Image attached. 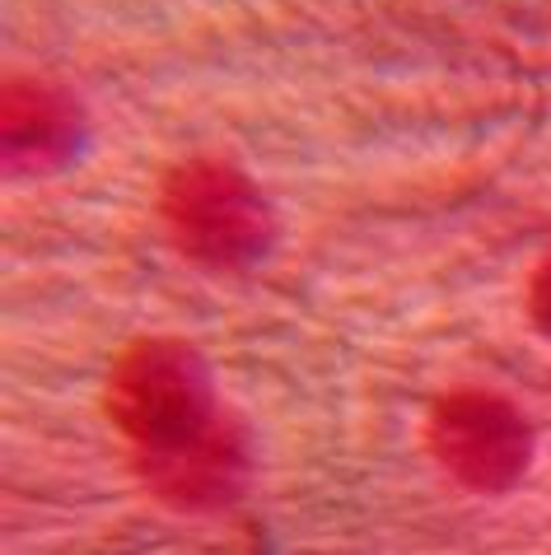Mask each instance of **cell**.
I'll list each match as a JSON object with an SVG mask.
<instances>
[{
  "mask_svg": "<svg viewBox=\"0 0 551 555\" xmlns=\"http://www.w3.org/2000/svg\"><path fill=\"white\" fill-rule=\"evenodd\" d=\"M113 425L131 439L136 467L206 443L225 425L202 354L182 341H141L113 364L103 392Z\"/></svg>",
  "mask_w": 551,
  "mask_h": 555,
  "instance_id": "cell-1",
  "label": "cell"
},
{
  "mask_svg": "<svg viewBox=\"0 0 551 555\" xmlns=\"http://www.w3.org/2000/svg\"><path fill=\"white\" fill-rule=\"evenodd\" d=\"M159 215L178 253L202 267H253L276 238L267 196L220 159H188L164 178Z\"/></svg>",
  "mask_w": 551,
  "mask_h": 555,
  "instance_id": "cell-2",
  "label": "cell"
},
{
  "mask_svg": "<svg viewBox=\"0 0 551 555\" xmlns=\"http://www.w3.org/2000/svg\"><path fill=\"white\" fill-rule=\"evenodd\" d=\"M431 453L458 486L510 490L533 462V429L510 397L463 388L439 397L431 411Z\"/></svg>",
  "mask_w": 551,
  "mask_h": 555,
  "instance_id": "cell-3",
  "label": "cell"
},
{
  "mask_svg": "<svg viewBox=\"0 0 551 555\" xmlns=\"http://www.w3.org/2000/svg\"><path fill=\"white\" fill-rule=\"evenodd\" d=\"M80 107L66 89L48 80H10L5 85V168L10 173H42L56 168L80 145Z\"/></svg>",
  "mask_w": 551,
  "mask_h": 555,
  "instance_id": "cell-4",
  "label": "cell"
},
{
  "mask_svg": "<svg viewBox=\"0 0 551 555\" xmlns=\"http://www.w3.org/2000/svg\"><path fill=\"white\" fill-rule=\"evenodd\" d=\"M528 313L533 322L551 336V257L542 261L538 271H533V285H528Z\"/></svg>",
  "mask_w": 551,
  "mask_h": 555,
  "instance_id": "cell-5",
  "label": "cell"
}]
</instances>
